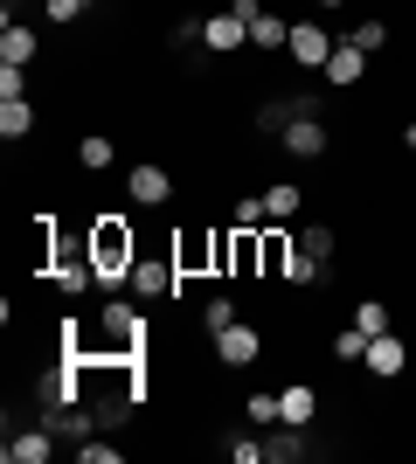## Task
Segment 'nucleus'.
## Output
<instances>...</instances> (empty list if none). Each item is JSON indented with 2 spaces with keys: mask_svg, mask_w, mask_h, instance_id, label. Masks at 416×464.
Segmentation results:
<instances>
[{
  "mask_svg": "<svg viewBox=\"0 0 416 464\" xmlns=\"http://www.w3.org/2000/svg\"><path fill=\"white\" fill-rule=\"evenodd\" d=\"M334 361H340V368H354V361H368V333H361V326L334 333Z\"/></svg>",
  "mask_w": 416,
  "mask_h": 464,
  "instance_id": "aec40b11",
  "label": "nucleus"
},
{
  "mask_svg": "<svg viewBox=\"0 0 416 464\" xmlns=\"http://www.w3.org/2000/svg\"><path fill=\"white\" fill-rule=\"evenodd\" d=\"M56 458V430L35 423V430H15V444H7V464H49Z\"/></svg>",
  "mask_w": 416,
  "mask_h": 464,
  "instance_id": "9b49d317",
  "label": "nucleus"
},
{
  "mask_svg": "<svg viewBox=\"0 0 416 464\" xmlns=\"http://www.w3.org/2000/svg\"><path fill=\"white\" fill-rule=\"evenodd\" d=\"M313 7H347V0H313Z\"/></svg>",
  "mask_w": 416,
  "mask_h": 464,
  "instance_id": "2f4dec72",
  "label": "nucleus"
},
{
  "mask_svg": "<svg viewBox=\"0 0 416 464\" xmlns=\"http://www.w3.org/2000/svg\"><path fill=\"white\" fill-rule=\"evenodd\" d=\"M229 458H237V464H257V458H264V437H250V430H243V437H229Z\"/></svg>",
  "mask_w": 416,
  "mask_h": 464,
  "instance_id": "c756f323",
  "label": "nucleus"
},
{
  "mask_svg": "<svg viewBox=\"0 0 416 464\" xmlns=\"http://www.w3.org/2000/svg\"><path fill=\"white\" fill-rule=\"evenodd\" d=\"M91 7H98V0H42V14H49V21H63V28H70V21H83Z\"/></svg>",
  "mask_w": 416,
  "mask_h": 464,
  "instance_id": "a878e982",
  "label": "nucleus"
},
{
  "mask_svg": "<svg viewBox=\"0 0 416 464\" xmlns=\"http://www.w3.org/2000/svg\"><path fill=\"white\" fill-rule=\"evenodd\" d=\"M277 423L313 430V423H319V388H313V382H285V388H277Z\"/></svg>",
  "mask_w": 416,
  "mask_h": 464,
  "instance_id": "1a4fd4ad",
  "label": "nucleus"
},
{
  "mask_svg": "<svg viewBox=\"0 0 416 464\" xmlns=\"http://www.w3.org/2000/svg\"><path fill=\"white\" fill-rule=\"evenodd\" d=\"M243 416H250L257 430H271V423H277V395H250V402H243Z\"/></svg>",
  "mask_w": 416,
  "mask_h": 464,
  "instance_id": "c85d7f7f",
  "label": "nucleus"
},
{
  "mask_svg": "<svg viewBox=\"0 0 416 464\" xmlns=\"http://www.w3.org/2000/svg\"><path fill=\"white\" fill-rule=\"evenodd\" d=\"M264 208H271V222H292V215L305 208V194H298V180H277V188H264Z\"/></svg>",
  "mask_w": 416,
  "mask_h": 464,
  "instance_id": "f3484780",
  "label": "nucleus"
},
{
  "mask_svg": "<svg viewBox=\"0 0 416 464\" xmlns=\"http://www.w3.org/2000/svg\"><path fill=\"white\" fill-rule=\"evenodd\" d=\"M354 326L368 333V340H375V333H389V326H396V312L382 305V298H361V305H354Z\"/></svg>",
  "mask_w": 416,
  "mask_h": 464,
  "instance_id": "6ab92c4d",
  "label": "nucleus"
},
{
  "mask_svg": "<svg viewBox=\"0 0 416 464\" xmlns=\"http://www.w3.org/2000/svg\"><path fill=\"white\" fill-rule=\"evenodd\" d=\"M257 353H264V333L257 326H243V319H237V326L216 333V361H222V368H250Z\"/></svg>",
  "mask_w": 416,
  "mask_h": 464,
  "instance_id": "6e6552de",
  "label": "nucleus"
},
{
  "mask_svg": "<svg viewBox=\"0 0 416 464\" xmlns=\"http://www.w3.org/2000/svg\"><path fill=\"white\" fill-rule=\"evenodd\" d=\"M91 256H98V285H104V291H125V277H132V256H139L132 222H119V215L91 222Z\"/></svg>",
  "mask_w": 416,
  "mask_h": 464,
  "instance_id": "f257e3e1",
  "label": "nucleus"
},
{
  "mask_svg": "<svg viewBox=\"0 0 416 464\" xmlns=\"http://www.w3.org/2000/svg\"><path fill=\"white\" fill-rule=\"evenodd\" d=\"M77 167H83V174H111V167H119V146H111L104 132L77 139Z\"/></svg>",
  "mask_w": 416,
  "mask_h": 464,
  "instance_id": "4468645a",
  "label": "nucleus"
},
{
  "mask_svg": "<svg viewBox=\"0 0 416 464\" xmlns=\"http://www.w3.org/2000/svg\"><path fill=\"white\" fill-rule=\"evenodd\" d=\"M264 222H271L264 194H243V201H237V215H229V229H264Z\"/></svg>",
  "mask_w": 416,
  "mask_h": 464,
  "instance_id": "b1692460",
  "label": "nucleus"
},
{
  "mask_svg": "<svg viewBox=\"0 0 416 464\" xmlns=\"http://www.w3.org/2000/svg\"><path fill=\"white\" fill-rule=\"evenodd\" d=\"M98 333L111 340V353H119V361H132V353L146 347V319H139V305L125 298V291H111V298H104V312H98Z\"/></svg>",
  "mask_w": 416,
  "mask_h": 464,
  "instance_id": "f03ea898",
  "label": "nucleus"
},
{
  "mask_svg": "<svg viewBox=\"0 0 416 464\" xmlns=\"http://www.w3.org/2000/svg\"><path fill=\"white\" fill-rule=\"evenodd\" d=\"M264 458H271V464H292V458H305V430H298V423H277L271 437H264Z\"/></svg>",
  "mask_w": 416,
  "mask_h": 464,
  "instance_id": "2eb2a0df",
  "label": "nucleus"
},
{
  "mask_svg": "<svg viewBox=\"0 0 416 464\" xmlns=\"http://www.w3.org/2000/svg\"><path fill=\"white\" fill-rule=\"evenodd\" d=\"M167 49H174V56H188V49H201V21H195V14H180L174 28H167ZM201 56H208V49H201Z\"/></svg>",
  "mask_w": 416,
  "mask_h": 464,
  "instance_id": "412c9836",
  "label": "nucleus"
},
{
  "mask_svg": "<svg viewBox=\"0 0 416 464\" xmlns=\"http://www.w3.org/2000/svg\"><path fill=\"white\" fill-rule=\"evenodd\" d=\"M188 277H180L174 256H132V277H125V291L132 298H167V291H180Z\"/></svg>",
  "mask_w": 416,
  "mask_h": 464,
  "instance_id": "7ed1b4c3",
  "label": "nucleus"
},
{
  "mask_svg": "<svg viewBox=\"0 0 416 464\" xmlns=\"http://www.w3.org/2000/svg\"><path fill=\"white\" fill-rule=\"evenodd\" d=\"M361 368L375 374V382H396L402 368H410V333H375V340H368V361H361Z\"/></svg>",
  "mask_w": 416,
  "mask_h": 464,
  "instance_id": "0eeeda50",
  "label": "nucleus"
},
{
  "mask_svg": "<svg viewBox=\"0 0 416 464\" xmlns=\"http://www.w3.org/2000/svg\"><path fill=\"white\" fill-rule=\"evenodd\" d=\"M347 42H354V49H368V56H375V49H389V21H382V14L354 21V35H347Z\"/></svg>",
  "mask_w": 416,
  "mask_h": 464,
  "instance_id": "4be33fe9",
  "label": "nucleus"
},
{
  "mask_svg": "<svg viewBox=\"0 0 416 464\" xmlns=\"http://www.w3.org/2000/svg\"><path fill=\"white\" fill-rule=\"evenodd\" d=\"M0 63H21V70L35 63V28H28V21L7 14V28H0Z\"/></svg>",
  "mask_w": 416,
  "mask_h": 464,
  "instance_id": "ddd939ff",
  "label": "nucleus"
},
{
  "mask_svg": "<svg viewBox=\"0 0 416 464\" xmlns=\"http://www.w3.org/2000/svg\"><path fill=\"white\" fill-rule=\"evenodd\" d=\"M7 97H28V70H21V63H0V104H7Z\"/></svg>",
  "mask_w": 416,
  "mask_h": 464,
  "instance_id": "cd10ccee",
  "label": "nucleus"
},
{
  "mask_svg": "<svg viewBox=\"0 0 416 464\" xmlns=\"http://www.w3.org/2000/svg\"><path fill=\"white\" fill-rule=\"evenodd\" d=\"M285 285H326V264H319V256H305V250H292V271H285Z\"/></svg>",
  "mask_w": 416,
  "mask_h": 464,
  "instance_id": "5701e85b",
  "label": "nucleus"
},
{
  "mask_svg": "<svg viewBox=\"0 0 416 464\" xmlns=\"http://www.w3.org/2000/svg\"><path fill=\"white\" fill-rule=\"evenodd\" d=\"M402 153H416V118H410V125H402Z\"/></svg>",
  "mask_w": 416,
  "mask_h": 464,
  "instance_id": "7c9ffc66",
  "label": "nucleus"
},
{
  "mask_svg": "<svg viewBox=\"0 0 416 464\" xmlns=\"http://www.w3.org/2000/svg\"><path fill=\"white\" fill-rule=\"evenodd\" d=\"M285 56H292V70H326V56H334V35H326L319 21H292Z\"/></svg>",
  "mask_w": 416,
  "mask_h": 464,
  "instance_id": "423d86ee",
  "label": "nucleus"
},
{
  "mask_svg": "<svg viewBox=\"0 0 416 464\" xmlns=\"http://www.w3.org/2000/svg\"><path fill=\"white\" fill-rule=\"evenodd\" d=\"M125 201H132V208H167V201H174V174L153 167V160L125 167Z\"/></svg>",
  "mask_w": 416,
  "mask_h": 464,
  "instance_id": "20e7f679",
  "label": "nucleus"
},
{
  "mask_svg": "<svg viewBox=\"0 0 416 464\" xmlns=\"http://www.w3.org/2000/svg\"><path fill=\"white\" fill-rule=\"evenodd\" d=\"M35 132V104H28V97H7V104H0V139H28Z\"/></svg>",
  "mask_w": 416,
  "mask_h": 464,
  "instance_id": "dca6fc26",
  "label": "nucleus"
},
{
  "mask_svg": "<svg viewBox=\"0 0 416 464\" xmlns=\"http://www.w3.org/2000/svg\"><path fill=\"white\" fill-rule=\"evenodd\" d=\"M243 42H250V21H243L237 7H216V14L201 21V49H208V56H237Z\"/></svg>",
  "mask_w": 416,
  "mask_h": 464,
  "instance_id": "39448f33",
  "label": "nucleus"
},
{
  "mask_svg": "<svg viewBox=\"0 0 416 464\" xmlns=\"http://www.w3.org/2000/svg\"><path fill=\"white\" fill-rule=\"evenodd\" d=\"M298 250H305V256H319V264H334V250H340V236L326 229V222H305V229H298Z\"/></svg>",
  "mask_w": 416,
  "mask_h": 464,
  "instance_id": "a211bd4d",
  "label": "nucleus"
},
{
  "mask_svg": "<svg viewBox=\"0 0 416 464\" xmlns=\"http://www.w3.org/2000/svg\"><path fill=\"white\" fill-rule=\"evenodd\" d=\"M319 77L334 83V91H347V83L368 77V49H354V42H334V56H326V70Z\"/></svg>",
  "mask_w": 416,
  "mask_h": 464,
  "instance_id": "9d476101",
  "label": "nucleus"
},
{
  "mask_svg": "<svg viewBox=\"0 0 416 464\" xmlns=\"http://www.w3.org/2000/svg\"><path fill=\"white\" fill-rule=\"evenodd\" d=\"M285 42H292V21L264 7V14L250 21V49H264V56H285Z\"/></svg>",
  "mask_w": 416,
  "mask_h": 464,
  "instance_id": "f8f14e48",
  "label": "nucleus"
},
{
  "mask_svg": "<svg viewBox=\"0 0 416 464\" xmlns=\"http://www.w3.org/2000/svg\"><path fill=\"white\" fill-rule=\"evenodd\" d=\"M201 326H208V333H222V326H237V298H222V291H216V298H208V305H201Z\"/></svg>",
  "mask_w": 416,
  "mask_h": 464,
  "instance_id": "393cba45",
  "label": "nucleus"
},
{
  "mask_svg": "<svg viewBox=\"0 0 416 464\" xmlns=\"http://www.w3.org/2000/svg\"><path fill=\"white\" fill-rule=\"evenodd\" d=\"M77 458H83V464H125V450H119V444H104V437H83Z\"/></svg>",
  "mask_w": 416,
  "mask_h": 464,
  "instance_id": "bb28decb",
  "label": "nucleus"
}]
</instances>
